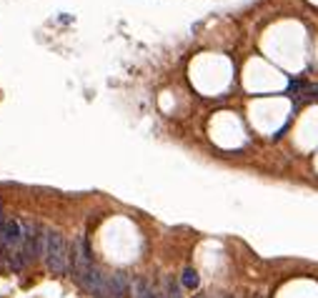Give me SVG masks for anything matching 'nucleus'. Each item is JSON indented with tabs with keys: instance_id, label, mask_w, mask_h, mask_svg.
Instances as JSON below:
<instances>
[{
	"instance_id": "39448f33",
	"label": "nucleus",
	"mask_w": 318,
	"mask_h": 298,
	"mask_svg": "<svg viewBox=\"0 0 318 298\" xmlns=\"http://www.w3.org/2000/svg\"><path fill=\"white\" fill-rule=\"evenodd\" d=\"M165 298H183L181 296V286L173 278H165Z\"/></svg>"
},
{
	"instance_id": "7ed1b4c3",
	"label": "nucleus",
	"mask_w": 318,
	"mask_h": 298,
	"mask_svg": "<svg viewBox=\"0 0 318 298\" xmlns=\"http://www.w3.org/2000/svg\"><path fill=\"white\" fill-rule=\"evenodd\" d=\"M200 283L198 273H196V268H183V273H181V286L183 288H188V291H196Z\"/></svg>"
},
{
	"instance_id": "20e7f679",
	"label": "nucleus",
	"mask_w": 318,
	"mask_h": 298,
	"mask_svg": "<svg viewBox=\"0 0 318 298\" xmlns=\"http://www.w3.org/2000/svg\"><path fill=\"white\" fill-rule=\"evenodd\" d=\"M135 298H160V296L148 281H138L135 283Z\"/></svg>"
},
{
	"instance_id": "f257e3e1",
	"label": "nucleus",
	"mask_w": 318,
	"mask_h": 298,
	"mask_svg": "<svg viewBox=\"0 0 318 298\" xmlns=\"http://www.w3.org/2000/svg\"><path fill=\"white\" fill-rule=\"evenodd\" d=\"M43 258H45V266L50 273L55 276H65L68 268H70V255H68V246L63 241V236L58 231H50L45 233V251H43Z\"/></svg>"
},
{
	"instance_id": "423d86ee",
	"label": "nucleus",
	"mask_w": 318,
	"mask_h": 298,
	"mask_svg": "<svg viewBox=\"0 0 318 298\" xmlns=\"http://www.w3.org/2000/svg\"><path fill=\"white\" fill-rule=\"evenodd\" d=\"M0 246H3V241H0Z\"/></svg>"
},
{
	"instance_id": "f03ea898",
	"label": "nucleus",
	"mask_w": 318,
	"mask_h": 298,
	"mask_svg": "<svg viewBox=\"0 0 318 298\" xmlns=\"http://www.w3.org/2000/svg\"><path fill=\"white\" fill-rule=\"evenodd\" d=\"M128 293H130L128 276H125V273H113V276H108L105 291H103L100 298H128Z\"/></svg>"
}]
</instances>
